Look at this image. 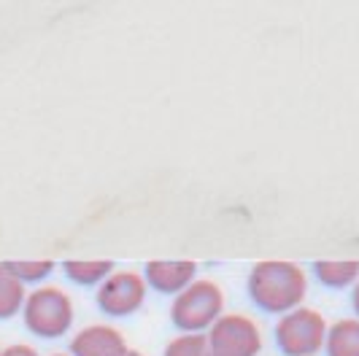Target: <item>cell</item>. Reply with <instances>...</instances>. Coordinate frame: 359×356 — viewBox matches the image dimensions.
<instances>
[{
    "label": "cell",
    "mask_w": 359,
    "mask_h": 356,
    "mask_svg": "<svg viewBox=\"0 0 359 356\" xmlns=\"http://www.w3.org/2000/svg\"><path fill=\"white\" fill-rule=\"evenodd\" d=\"M308 284L311 275L303 265L287 259H262L249 270L246 292L259 310L284 316L306 303Z\"/></svg>",
    "instance_id": "1"
},
{
    "label": "cell",
    "mask_w": 359,
    "mask_h": 356,
    "mask_svg": "<svg viewBox=\"0 0 359 356\" xmlns=\"http://www.w3.org/2000/svg\"><path fill=\"white\" fill-rule=\"evenodd\" d=\"M224 313V289L211 278H198L179 292L170 305V321L184 335H205Z\"/></svg>",
    "instance_id": "2"
},
{
    "label": "cell",
    "mask_w": 359,
    "mask_h": 356,
    "mask_svg": "<svg viewBox=\"0 0 359 356\" xmlns=\"http://www.w3.org/2000/svg\"><path fill=\"white\" fill-rule=\"evenodd\" d=\"M22 319L25 327L43 340L62 338L73 327L76 319V308H73L71 294L60 286H38L33 292H27V300L22 308Z\"/></svg>",
    "instance_id": "3"
},
{
    "label": "cell",
    "mask_w": 359,
    "mask_h": 356,
    "mask_svg": "<svg viewBox=\"0 0 359 356\" xmlns=\"http://www.w3.org/2000/svg\"><path fill=\"white\" fill-rule=\"evenodd\" d=\"M327 327L330 321L324 319L322 310L311 305H300L284 316H278L273 327V340L284 356H316L319 351H324Z\"/></svg>",
    "instance_id": "4"
},
{
    "label": "cell",
    "mask_w": 359,
    "mask_h": 356,
    "mask_svg": "<svg viewBox=\"0 0 359 356\" xmlns=\"http://www.w3.org/2000/svg\"><path fill=\"white\" fill-rule=\"evenodd\" d=\"M211 356H259L265 348V335L259 321L249 313H222L205 332Z\"/></svg>",
    "instance_id": "5"
},
{
    "label": "cell",
    "mask_w": 359,
    "mask_h": 356,
    "mask_svg": "<svg viewBox=\"0 0 359 356\" xmlns=\"http://www.w3.org/2000/svg\"><path fill=\"white\" fill-rule=\"evenodd\" d=\"M146 294H149V286H146L144 273L114 270L106 281L97 286L95 303L111 319H127L144 308Z\"/></svg>",
    "instance_id": "6"
},
{
    "label": "cell",
    "mask_w": 359,
    "mask_h": 356,
    "mask_svg": "<svg viewBox=\"0 0 359 356\" xmlns=\"http://www.w3.org/2000/svg\"><path fill=\"white\" fill-rule=\"evenodd\" d=\"M144 278L149 289L176 297L192 281H198V262H192V259H151L144 267Z\"/></svg>",
    "instance_id": "7"
},
{
    "label": "cell",
    "mask_w": 359,
    "mask_h": 356,
    "mask_svg": "<svg viewBox=\"0 0 359 356\" xmlns=\"http://www.w3.org/2000/svg\"><path fill=\"white\" fill-rule=\"evenodd\" d=\"M71 356H122L130 348L125 335L116 327L108 324H90L81 327L76 335L71 338L68 345Z\"/></svg>",
    "instance_id": "8"
},
{
    "label": "cell",
    "mask_w": 359,
    "mask_h": 356,
    "mask_svg": "<svg viewBox=\"0 0 359 356\" xmlns=\"http://www.w3.org/2000/svg\"><path fill=\"white\" fill-rule=\"evenodd\" d=\"M311 275L327 289H351L359 281V259H319Z\"/></svg>",
    "instance_id": "9"
},
{
    "label": "cell",
    "mask_w": 359,
    "mask_h": 356,
    "mask_svg": "<svg viewBox=\"0 0 359 356\" xmlns=\"http://www.w3.org/2000/svg\"><path fill=\"white\" fill-rule=\"evenodd\" d=\"M327 356H359V319H338L327 327L324 340Z\"/></svg>",
    "instance_id": "10"
},
{
    "label": "cell",
    "mask_w": 359,
    "mask_h": 356,
    "mask_svg": "<svg viewBox=\"0 0 359 356\" xmlns=\"http://www.w3.org/2000/svg\"><path fill=\"white\" fill-rule=\"evenodd\" d=\"M116 270L111 259H65L62 273L76 286H100Z\"/></svg>",
    "instance_id": "11"
},
{
    "label": "cell",
    "mask_w": 359,
    "mask_h": 356,
    "mask_svg": "<svg viewBox=\"0 0 359 356\" xmlns=\"http://www.w3.org/2000/svg\"><path fill=\"white\" fill-rule=\"evenodd\" d=\"M25 300H27V286L0 262V321L14 319L17 313H22Z\"/></svg>",
    "instance_id": "12"
},
{
    "label": "cell",
    "mask_w": 359,
    "mask_h": 356,
    "mask_svg": "<svg viewBox=\"0 0 359 356\" xmlns=\"http://www.w3.org/2000/svg\"><path fill=\"white\" fill-rule=\"evenodd\" d=\"M3 265L8 267L25 286L46 281L54 273V267H57L52 259H8V262H3Z\"/></svg>",
    "instance_id": "13"
},
{
    "label": "cell",
    "mask_w": 359,
    "mask_h": 356,
    "mask_svg": "<svg viewBox=\"0 0 359 356\" xmlns=\"http://www.w3.org/2000/svg\"><path fill=\"white\" fill-rule=\"evenodd\" d=\"M162 356H211V351H208L205 335H184L181 332L179 338H173L165 345Z\"/></svg>",
    "instance_id": "14"
},
{
    "label": "cell",
    "mask_w": 359,
    "mask_h": 356,
    "mask_svg": "<svg viewBox=\"0 0 359 356\" xmlns=\"http://www.w3.org/2000/svg\"><path fill=\"white\" fill-rule=\"evenodd\" d=\"M0 356H41V354H38L33 345H27V343H14V345L3 348Z\"/></svg>",
    "instance_id": "15"
},
{
    "label": "cell",
    "mask_w": 359,
    "mask_h": 356,
    "mask_svg": "<svg viewBox=\"0 0 359 356\" xmlns=\"http://www.w3.org/2000/svg\"><path fill=\"white\" fill-rule=\"evenodd\" d=\"M351 308H354V316L359 319V281L351 286Z\"/></svg>",
    "instance_id": "16"
},
{
    "label": "cell",
    "mask_w": 359,
    "mask_h": 356,
    "mask_svg": "<svg viewBox=\"0 0 359 356\" xmlns=\"http://www.w3.org/2000/svg\"><path fill=\"white\" fill-rule=\"evenodd\" d=\"M122 356H144V354H141V351H135V348H127Z\"/></svg>",
    "instance_id": "17"
},
{
    "label": "cell",
    "mask_w": 359,
    "mask_h": 356,
    "mask_svg": "<svg viewBox=\"0 0 359 356\" xmlns=\"http://www.w3.org/2000/svg\"><path fill=\"white\" fill-rule=\"evenodd\" d=\"M49 356H71V354H62V351H57V354H49Z\"/></svg>",
    "instance_id": "18"
}]
</instances>
